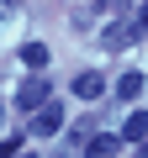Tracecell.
I'll use <instances>...</instances> for the list:
<instances>
[{"mask_svg":"<svg viewBox=\"0 0 148 158\" xmlns=\"http://www.w3.org/2000/svg\"><path fill=\"white\" fill-rule=\"evenodd\" d=\"M48 95H53V90H48V74H42V69H37V74H32V79H27V85H21V90H16V111H27V116H32V111H37V106H42V100H48Z\"/></svg>","mask_w":148,"mask_h":158,"instance_id":"1","label":"cell"},{"mask_svg":"<svg viewBox=\"0 0 148 158\" xmlns=\"http://www.w3.org/2000/svg\"><path fill=\"white\" fill-rule=\"evenodd\" d=\"M32 132H37V137H53V132H63V106H58L53 95H48V100L32 111Z\"/></svg>","mask_w":148,"mask_h":158,"instance_id":"2","label":"cell"},{"mask_svg":"<svg viewBox=\"0 0 148 158\" xmlns=\"http://www.w3.org/2000/svg\"><path fill=\"white\" fill-rule=\"evenodd\" d=\"M132 32H137L132 21H111V27L101 32V48H111V53H116V48H127V42H132Z\"/></svg>","mask_w":148,"mask_h":158,"instance_id":"3","label":"cell"},{"mask_svg":"<svg viewBox=\"0 0 148 158\" xmlns=\"http://www.w3.org/2000/svg\"><path fill=\"white\" fill-rule=\"evenodd\" d=\"M74 95H80V100H101L106 95V79L90 69V74H80V79H74Z\"/></svg>","mask_w":148,"mask_h":158,"instance_id":"4","label":"cell"},{"mask_svg":"<svg viewBox=\"0 0 148 158\" xmlns=\"http://www.w3.org/2000/svg\"><path fill=\"white\" fill-rule=\"evenodd\" d=\"M85 148H90V158H116V148H122V142H116V137L90 132V137H85Z\"/></svg>","mask_w":148,"mask_h":158,"instance_id":"5","label":"cell"},{"mask_svg":"<svg viewBox=\"0 0 148 158\" xmlns=\"http://www.w3.org/2000/svg\"><path fill=\"white\" fill-rule=\"evenodd\" d=\"M21 63L42 69V63H48V42H21Z\"/></svg>","mask_w":148,"mask_h":158,"instance_id":"6","label":"cell"},{"mask_svg":"<svg viewBox=\"0 0 148 158\" xmlns=\"http://www.w3.org/2000/svg\"><path fill=\"white\" fill-rule=\"evenodd\" d=\"M122 137H127V142L148 137V116H143V111H132V116H127V127H122Z\"/></svg>","mask_w":148,"mask_h":158,"instance_id":"7","label":"cell"},{"mask_svg":"<svg viewBox=\"0 0 148 158\" xmlns=\"http://www.w3.org/2000/svg\"><path fill=\"white\" fill-rule=\"evenodd\" d=\"M137 90H143V74H122L116 79V95L122 100H137Z\"/></svg>","mask_w":148,"mask_h":158,"instance_id":"8","label":"cell"},{"mask_svg":"<svg viewBox=\"0 0 148 158\" xmlns=\"http://www.w3.org/2000/svg\"><path fill=\"white\" fill-rule=\"evenodd\" d=\"M16 153H21V137H16V132L0 137V158H16Z\"/></svg>","mask_w":148,"mask_h":158,"instance_id":"9","label":"cell"},{"mask_svg":"<svg viewBox=\"0 0 148 158\" xmlns=\"http://www.w3.org/2000/svg\"><path fill=\"white\" fill-rule=\"evenodd\" d=\"M137 32H148V0L137 6Z\"/></svg>","mask_w":148,"mask_h":158,"instance_id":"10","label":"cell"},{"mask_svg":"<svg viewBox=\"0 0 148 158\" xmlns=\"http://www.w3.org/2000/svg\"><path fill=\"white\" fill-rule=\"evenodd\" d=\"M137 158H148V142H143V137H137Z\"/></svg>","mask_w":148,"mask_h":158,"instance_id":"11","label":"cell"},{"mask_svg":"<svg viewBox=\"0 0 148 158\" xmlns=\"http://www.w3.org/2000/svg\"><path fill=\"white\" fill-rule=\"evenodd\" d=\"M0 111H6V100H0ZM0 127H6V116H0Z\"/></svg>","mask_w":148,"mask_h":158,"instance_id":"12","label":"cell"},{"mask_svg":"<svg viewBox=\"0 0 148 158\" xmlns=\"http://www.w3.org/2000/svg\"><path fill=\"white\" fill-rule=\"evenodd\" d=\"M16 158H37V153H16Z\"/></svg>","mask_w":148,"mask_h":158,"instance_id":"13","label":"cell"},{"mask_svg":"<svg viewBox=\"0 0 148 158\" xmlns=\"http://www.w3.org/2000/svg\"><path fill=\"white\" fill-rule=\"evenodd\" d=\"M6 6H21V0H6Z\"/></svg>","mask_w":148,"mask_h":158,"instance_id":"14","label":"cell"}]
</instances>
